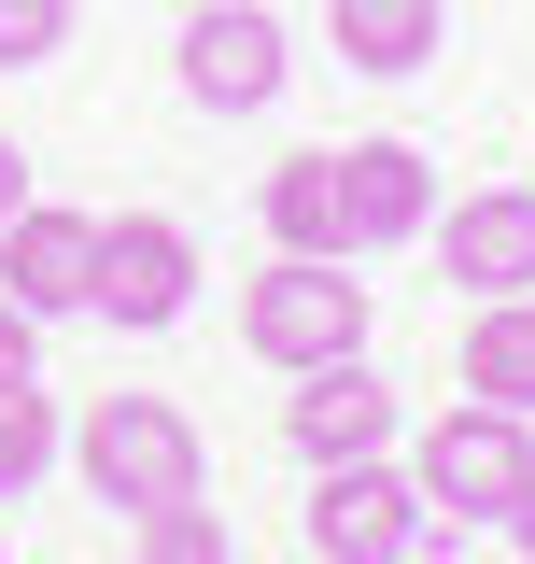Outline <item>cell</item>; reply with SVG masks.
<instances>
[{
	"label": "cell",
	"instance_id": "17",
	"mask_svg": "<svg viewBox=\"0 0 535 564\" xmlns=\"http://www.w3.org/2000/svg\"><path fill=\"white\" fill-rule=\"evenodd\" d=\"M29 367H43V325H29V311L0 296V381H29Z\"/></svg>",
	"mask_w": 535,
	"mask_h": 564
},
{
	"label": "cell",
	"instance_id": "7",
	"mask_svg": "<svg viewBox=\"0 0 535 564\" xmlns=\"http://www.w3.org/2000/svg\"><path fill=\"white\" fill-rule=\"evenodd\" d=\"M85 282H99V212H57V198H29L14 226H0V296H14L29 325L85 311Z\"/></svg>",
	"mask_w": 535,
	"mask_h": 564
},
{
	"label": "cell",
	"instance_id": "9",
	"mask_svg": "<svg viewBox=\"0 0 535 564\" xmlns=\"http://www.w3.org/2000/svg\"><path fill=\"white\" fill-rule=\"evenodd\" d=\"M282 437H296L310 466H352V452H381V437H395V395H381V367H367V352H338V367H296V395H282Z\"/></svg>",
	"mask_w": 535,
	"mask_h": 564
},
{
	"label": "cell",
	"instance_id": "4",
	"mask_svg": "<svg viewBox=\"0 0 535 564\" xmlns=\"http://www.w3.org/2000/svg\"><path fill=\"white\" fill-rule=\"evenodd\" d=\"M423 536H437V508H423V480L381 466V452H352V466L310 480V551L325 564H408Z\"/></svg>",
	"mask_w": 535,
	"mask_h": 564
},
{
	"label": "cell",
	"instance_id": "12",
	"mask_svg": "<svg viewBox=\"0 0 535 564\" xmlns=\"http://www.w3.org/2000/svg\"><path fill=\"white\" fill-rule=\"evenodd\" d=\"M466 395L479 410H535V296H479L466 311Z\"/></svg>",
	"mask_w": 535,
	"mask_h": 564
},
{
	"label": "cell",
	"instance_id": "15",
	"mask_svg": "<svg viewBox=\"0 0 535 564\" xmlns=\"http://www.w3.org/2000/svg\"><path fill=\"white\" fill-rule=\"evenodd\" d=\"M141 564H240V551H226V522L184 494V508H141Z\"/></svg>",
	"mask_w": 535,
	"mask_h": 564
},
{
	"label": "cell",
	"instance_id": "10",
	"mask_svg": "<svg viewBox=\"0 0 535 564\" xmlns=\"http://www.w3.org/2000/svg\"><path fill=\"white\" fill-rule=\"evenodd\" d=\"M338 198H352V254H395V240L437 226V170H423V141H352Z\"/></svg>",
	"mask_w": 535,
	"mask_h": 564
},
{
	"label": "cell",
	"instance_id": "1",
	"mask_svg": "<svg viewBox=\"0 0 535 564\" xmlns=\"http://www.w3.org/2000/svg\"><path fill=\"white\" fill-rule=\"evenodd\" d=\"M70 466L99 480V508H184L198 494V423L170 410V395H99V410L70 423Z\"/></svg>",
	"mask_w": 535,
	"mask_h": 564
},
{
	"label": "cell",
	"instance_id": "13",
	"mask_svg": "<svg viewBox=\"0 0 535 564\" xmlns=\"http://www.w3.org/2000/svg\"><path fill=\"white\" fill-rule=\"evenodd\" d=\"M338 57L381 70V85H408V70L437 57V0H338Z\"/></svg>",
	"mask_w": 535,
	"mask_h": 564
},
{
	"label": "cell",
	"instance_id": "11",
	"mask_svg": "<svg viewBox=\"0 0 535 564\" xmlns=\"http://www.w3.org/2000/svg\"><path fill=\"white\" fill-rule=\"evenodd\" d=\"M254 212H268V240L282 254H352V198H338V155H282L254 184ZM367 269V254H352Z\"/></svg>",
	"mask_w": 535,
	"mask_h": 564
},
{
	"label": "cell",
	"instance_id": "2",
	"mask_svg": "<svg viewBox=\"0 0 535 564\" xmlns=\"http://www.w3.org/2000/svg\"><path fill=\"white\" fill-rule=\"evenodd\" d=\"M240 339L268 367H338V352H367V282L352 254H268L254 296H240Z\"/></svg>",
	"mask_w": 535,
	"mask_h": 564
},
{
	"label": "cell",
	"instance_id": "3",
	"mask_svg": "<svg viewBox=\"0 0 535 564\" xmlns=\"http://www.w3.org/2000/svg\"><path fill=\"white\" fill-rule=\"evenodd\" d=\"M408 480H423V508L437 522H507L535 494V410H451V423H423V452H408Z\"/></svg>",
	"mask_w": 535,
	"mask_h": 564
},
{
	"label": "cell",
	"instance_id": "18",
	"mask_svg": "<svg viewBox=\"0 0 535 564\" xmlns=\"http://www.w3.org/2000/svg\"><path fill=\"white\" fill-rule=\"evenodd\" d=\"M14 212H29V155L0 141V226H14Z\"/></svg>",
	"mask_w": 535,
	"mask_h": 564
},
{
	"label": "cell",
	"instance_id": "20",
	"mask_svg": "<svg viewBox=\"0 0 535 564\" xmlns=\"http://www.w3.org/2000/svg\"><path fill=\"white\" fill-rule=\"evenodd\" d=\"M184 14H198V0H184Z\"/></svg>",
	"mask_w": 535,
	"mask_h": 564
},
{
	"label": "cell",
	"instance_id": "14",
	"mask_svg": "<svg viewBox=\"0 0 535 564\" xmlns=\"http://www.w3.org/2000/svg\"><path fill=\"white\" fill-rule=\"evenodd\" d=\"M43 466H57V395H43V367H29V381H0V508L43 480Z\"/></svg>",
	"mask_w": 535,
	"mask_h": 564
},
{
	"label": "cell",
	"instance_id": "5",
	"mask_svg": "<svg viewBox=\"0 0 535 564\" xmlns=\"http://www.w3.org/2000/svg\"><path fill=\"white\" fill-rule=\"evenodd\" d=\"M184 296H198V240H184L170 212H99V282H85V311L128 325V339H155V325H184Z\"/></svg>",
	"mask_w": 535,
	"mask_h": 564
},
{
	"label": "cell",
	"instance_id": "19",
	"mask_svg": "<svg viewBox=\"0 0 535 564\" xmlns=\"http://www.w3.org/2000/svg\"><path fill=\"white\" fill-rule=\"evenodd\" d=\"M507 536H522V564H535V494H522V508H507Z\"/></svg>",
	"mask_w": 535,
	"mask_h": 564
},
{
	"label": "cell",
	"instance_id": "8",
	"mask_svg": "<svg viewBox=\"0 0 535 564\" xmlns=\"http://www.w3.org/2000/svg\"><path fill=\"white\" fill-rule=\"evenodd\" d=\"M437 269L479 296H535V184H479L466 212H437Z\"/></svg>",
	"mask_w": 535,
	"mask_h": 564
},
{
	"label": "cell",
	"instance_id": "21",
	"mask_svg": "<svg viewBox=\"0 0 535 564\" xmlns=\"http://www.w3.org/2000/svg\"><path fill=\"white\" fill-rule=\"evenodd\" d=\"M0 564H14V551H0Z\"/></svg>",
	"mask_w": 535,
	"mask_h": 564
},
{
	"label": "cell",
	"instance_id": "6",
	"mask_svg": "<svg viewBox=\"0 0 535 564\" xmlns=\"http://www.w3.org/2000/svg\"><path fill=\"white\" fill-rule=\"evenodd\" d=\"M184 99L198 113H268L282 99V14L268 0H198L184 14Z\"/></svg>",
	"mask_w": 535,
	"mask_h": 564
},
{
	"label": "cell",
	"instance_id": "16",
	"mask_svg": "<svg viewBox=\"0 0 535 564\" xmlns=\"http://www.w3.org/2000/svg\"><path fill=\"white\" fill-rule=\"evenodd\" d=\"M70 43V0H0V70H43Z\"/></svg>",
	"mask_w": 535,
	"mask_h": 564
}]
</instances>
